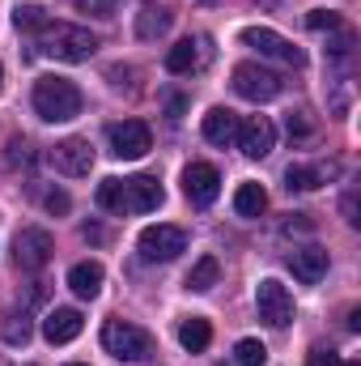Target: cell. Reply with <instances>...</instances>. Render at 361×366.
Masks as SVG:
<instances>
[{"label":"cell","mask_w":361,"mask_h":366,"mask_svg":"<svg viewBox=\"0 0 361 366\" xmlns=\"http://www.w3.org/2000/svg\"><path fill=\"white\" fill-rule=\"evenodd\" d=\"M183 192H187V200L191 204H213L217 200V192H221V175H217V167H208V162H191L187 171H183Z\"/></svg>","instance_id":"cell-12"},{"label":"cell","mask_w":361,"mask_h":366,"mask_svg":"<svg viewBox=\"0 0 361 366\" xmlns=\"http://www.w3.org/2000/svg\"><path fill=\"white\" fill-rule=\"evenodd\" d=\"M81 311H73V307H56L47 320H43V337L51 341V345H68V341H77L81 337Z\"/></svg>","instance_id":"cell-14"},{"label":"cell","mask_w":361,"mask_h":366,"mask_svg":"<svg viewBox=\"0 0 361 366\" xmlns=\"http://www.w3.org/2000/svg\"><path fill=\"white\" fill-rule=\"evenodd\" d=\"M289 137H310V119H306V111H293V115H289Z\"/></svg>","instance_id":"cell-33"},{"label":"cell","mask_w":361,"mask_h":366,"mask_svg":"<svg viewBox=\"0 0 361 366\" xmlns=\"http://www.w3.org/2000/svg\"><path fill=\"white\" fill-rule=\"evenodd\" d=\"M280 230H285V234H310L315 222H306V213H289V222H285Z\"/></svg>","instance_id":"cell-31"},{"label":"cell","mask_w":361,"mask_h":366,"mask_svg":"<svg viewBox=\"0 0 361 366\" xmlns=\"http://www.w3.org/2000/svg\"><path fill=\"white\" fill-rule=\"evenodd\" d=\"M102 264L98 260H81V264H73L68 269V290L77 294V298H98V290H102Z\"/></svg>","instance_id":"cell-18"},{"label":"cell","mask_w":361,"mask_h":366,"mask_svg":"<svg viewBox=\"0 0 361 366\" xmlns=\"http://www.w3.org/2000/svg\"><path fill=\"white\" fill-rule=\"evenodd\" d=\"M162 200H166V192H162V183L153 179V175L123 179V213H153Z\"/></svg>","instance_id":"cell-11"},{"label":"cell","mask_w":361,"mask_h":366,"mask_svg":"<svg viewBox=\"0 0 361 366\" xmlns=\"http://www.w3.org/2000/svg\"><path fill=\"white\" fill-rule=\"evenodd\" d=\"M4 162H9V167H30V162H34L30 141H17V137H13V141H9V154H4Z\"/></svg>","instance_id":"cell-29"},{"label":"cell","mask_w":361,"mask_h":366,"mask_svg":"<svg viewBox=\"0 0 361 366\" xmlns=\"http://www.w3.org/2000/svg\"><path fill=\"white\" fill-rule=\"evenodd\" d=\"M39 51L51 56V60H64V64H81L98 51V39H93L86 26H68V21H47L39 30Z\"/></svg>","instance_id":"cell-1"},{"label":"cell","mask_w":361,"mask_h":366,"mask_svg":"<svg viewBox=\"0 0 361 366\" xmlns=\"http://www.w3.org/2000/svg\"><path fill=\"white\" fill-rule=\"evenodd\" d=\"M208 341H213V328H208L204 315H191V320H183L179 324V345L187 350V354H204Z\"/></svg>","instance_id":"cell-21"},{"label":"cell","mask_w":361,"mask_h":366,"mask_svg":"<svg viewBox=\"0 0 361 366\" xmlns=\"http://www.w3.org/2000/svg\"><path fill=\"white\" fill-rule=\"evenodd\" d=\"M51 252H56V239H51L43 226H26V230L13 239V260H17V269H26V273L47 269Z\"/></svg>","instance_id":"cell-7"},{"label":"cell","mask_w":361,"mask_h":366,"mask_svg":"<svg viewBox=\"0 0 361 366\" xmlns=\"http://www.w3.org/2000/svg\"><path fill=\"white\" fill-rule=\"evenodd\" d=\"M171 21H175V13H171L166 4H145V9L136 13V34H141V39H158V34L171 30Z\"/></svg>","instance_id":"cell-20"},{"label":"cell","mask_w":361,"mask_h":366,"mask_svg":"<svg viewBox=\"0 0 361 366\" xmlns=\"http://www.w3.org/2000/svg\"><path fill=\"white\" fill-rule=\"evenodd\" d=\"M136 247H141V260L171 264V260H179L187 252V230H179V226H145Z\"/></svg>","instance_id":"cell-4"},{"label":"cell","mask_w":361,"mask_h":366,"mask_svg":"<svg viewBox=\"0 0 361 366\" xmlns=\"http://www.w3.org/2000/svg\"><path fill=\"white\" fill-rule=\"evenodd\" d=\"M102 350L119 362H145L153 354V337L128 320H106L102 324Z\"/></svg>","instance_id":"cell-3"},{"label":"cell","mask_w":361,"mask_h":366,"mask_svg":"<svg viewBox=\"0 0 361 366\" xmlns=\"http://www.w3.org/2000/svg\"><path fill=\"white\" fill-rule=\"evenodd\" d=\"M340 366H357V362H340Z\"/></svg>","instance_id":"cell-37"},{"label":"cell","mask_w":361,"mask_h":366,"mask_svg":"<svg viewBox=\"0 0 361 366\" xmlns=\"http://www.w3.org/2000/svg\"><path fill=\"white\" fill-rule=\"evenodd\" d=\"M238 149L247 154V158H268L272 145H276V128H272L268 115H247L243 124H238Z\"/></svg>","instance_id":"cell-10"},{"label":"cell","mask_w":361,"mask_h":366,"mask_svg":"<svg viewBox=\"0 0 361 366\" xmlns=\"http://www.w3.org/2000/svg\"><path fill=\"white\" fill-rule=\"evenodd\" d=\"M345 222H349V226H357L361 217H357V192H349V196H345Z\"/></svg>","instance_id":"cell-35"},{"label":"cell","mask_w":361,"mask_h":366,"mask_svg":"<svg viewBox=\"0 0 361 366\" xmlns=\"http://www.w3.org/2000/svg\"><path fill=\"white\" fill-rule=\"evenodd\" d=\"M0 337L9 341V345H26L30 337H34V328H30V320H26V311L17 315V311H9L4 320H0Z\"/></svg>","instance_id":"cell-24"},{"label":"cell","mask_w":361,"mask_h":366,"mask_svg":"<svg viewBox=\"0 0 361 366\" xmlns=\"http://www.w3.org/2000/svg\"><path fill=\"white\" fill-rule=\"evenodd\" d=\"M234 90L247 102H272L280 94V77L272 69H264V64H238L234 69Z\"/></svg>","instance_id":"cell-9"},{"label":"cell","mask_w":361,"mask_h":366,"mask_svg":"<svg viewBox=\"0 0 361 366\" xmlns=\"http://www.w3.org/2000/svg\"><path fill=\"white\" fill-rule=\"evenodd\" d=\"M93 200H98V209H106V213H123V179H102L98 192H93Z\"/></svg>","instance_id":"cell-25"},{"label":"cell","mask_w":361,"mask_h":366,"mask_svg":"<svg viewBox=\"0 0 361 366\" xmlns=\"http://www.w3.org/2000/svg\"><path fill=\"white\" fill-rule=\"evenodd\" d=\"M81 13H93V17H115V0H73Z\"/></svg>","instance_id":"cell-30"},{"label":"cell","mask_w":361,"mask_h":366,"mask_svg":"<svg viewBox=\"0 0 361 366\" xmlns=\"http://www.w3.org/2000/svg\"><path fill=\"white\" fill-rule=\"evenodd\" d=\"M68 204H73L68 192H47V209H51V213H68Z\"/></svg>","instance_id":"cell-34"},{"label":"cell","mask_w":361,"mask_h":366,"mask_svg":"<svg viewBox=\"0 0 361 366\" xmlns=\"http://www.w3.org/2000/svg\"><path fill=\"white\" fill-rule=\"evenodd\" d=\"M86 107L81 90L68 81V77H39L34 81V115L47 119V124H68L77 119Z\"/></svg>","instance_id":"cell-2"},{"label":"cell","mask_w":361,"mask_h":366,"mask_svg":"<svg viewBox=\"0 0 361 366\" xmlns=\"http://www.w3.org/2000/svg\"><path fill=\"white\" fill-rule=\"evenodd\" d=\"M340 167H289L285 171V187L289 192H315L319 183H327Z\"/></svg>","instance_id":"cell-19"},{"label":"cell","mask_w":361,"mask_h":366,"mask_svg":"<svg viewBox=\"0 0 361 366\" xmlns=\"http://www.w3.org/2000/svg\"><path fill=\"white\" fill-rule=\"evenodd\" d=\"M106 141H111V154H115V158H123V162L145 158V154L153 149V132H149V124H141V119L111 124V128H106Z\"/></svg>","instance_id":"cell-6"},{"label":"cell","mask_w":361,"mask_h":366,"mask_svg":"<svg viewBox=\"0 0 361 366\" xmlns=\"http://www.w3.org/2000/svg\"><path fill=\"white\" fill-rule=\"evenodd\" d=\"M289 269H293V277H298L302 285H315V281L327 277V252H323V247H298V252L289 256Z\"/></svg>","instance_id":"cell-15"},{"label":"cell","mask_w":361,"mask_h":366,"mask_svg":"<svg viewBox=\"0 0 361 366\" xmlns=\"http://www.w3.org/2000/svg\"><path fill=\"white\" fill-rule=\"evenodd\" d=\"M204 47H208V39H183V43H175V47L166 51V69L179 73V77L183 73H195V69L204 64V56H208Z\"/></svg>","instance_id":"cell-16"},{"label":"cell","mask_w":361,"mask_h":366,"mask_svg":"<svg viewBox=\"0 0 361 366\" xmlns=\"http://www.w3.org/2000/svg\"><path fill=\"white\" fill-rule=\"evenodd\" d=\"M238 39H243V47H255L264 60H280V64H289V69H302V64H306V51L293 47L285 34H276L268 26H247Z\"/></svg>","instance_id":"cell-5"},{"label":"cell","mask_w":361,"mask_h":366,"mask_svg":"<svg viewBox=\"0 0 361 366\" xmlns=\"http://www.w3.org/2000/svg\"><path fill=\"white\" fill-rule=\"evenodd\" d=\"M68 366H86V362H68Z\"/></svg>","instance_id":"cell-38"},{"label":"cell","mask_w":361,"mask_h":366,"mask_svg":"<svg viewBox=\"0 0 361 366\" xmlns=\"http://www.w3.org/2000/svg\"><path fill=\"white\" fill-rule=\"evenodd\" d=\"M51 162H56V171L60 175H90L93 167V145L90 141H81V137H68V141H60L56 149H51Z\"/></svg>","instance_id":"cell-13"},{"label":"cell","mask_w":361,"mask_h":366,"mask_svg":"<svg viewBox=\"0 0 361 366\" xmlns=\"http://www.w3.org/2000/svg\"><path fill=\"white\" fill-rule=\"evenodd\" d=\"M268 209V192L260 187V183H243L238 192H234V213L238 217H260Z\"/></svg>","instance_id":"cell-22"},{"label":"cell","mask_w":361,"mask_h":366,"mask_svg":"<svg viewBox=\"0 0 361 366\" xmlns=\"http://www.w3.org/2000/svg\"><path fill=\"white\" fill-rule=\"evenodd\" d=\"M238 137V115L230 111V107H213L208 115H204V141H213V145H230Z\"/></svg>","instance_id":"cell-17"},{"label":"cell","mask_w":361,"mask_h":366,"mask_svg":"<svg viewBox=\"0 0 361 366\" xmlns=\"http://www.w3.org/2000/svg\"><path fill=\"white\" fill-rule=\"evenodd\" d=\"M234 362H238V366H264V362H268V350H264V341H255V337H243V341L234 345Z\"/></svg>","instance_id":"cell-27"},{"label":"cell","mask_w":361,"mask_h":366,"mask_svg":"<svg viewBox=\"0 0 361 366\" xmlns=\"http://www.w3.org/2000/svg\"><path fill=\"white\" fill-rule=\"evenodd\" d=\"M306 366H340V358H336L332 350H323V345H315V350L306 354Z\"/></svg>","instance_id":"cell-32"},{"label":"cell","mask_w":361,"mask_h":366,"mask_svg":"<svg viewBox=\"0 0 361 366\" xmlns=\"http://www.w3.org/2000/svg\"><path fill=\"white\" fill-rule=\"evenodd\" d=\"M0 90H4V69H0Z\"/></svg>","instance_id":"cell-36"},{"label":"cell","mask_w":361,"mask_h":366,"mask_svg":"<svg viewBox=\"0 0 361 366\" xmlns=\"http://www.w3.org/2000/svg\"><path fill=\"white\" fill-rule=\"evenodd\" d=\"M47 21H51V17H47L39 4H17V9H13V26H17V30H26V34H39Z\"/></svg>","instance_id":"cell-26"},{"label":"cell","mask_w":361,"mask_h":366,"mask_svg":"<svg viewBox=\"0 0 361 366\" xmlns=\"http://www.w3.org/2000/svg\"><path fill=\"white\" fill-rule=\"evenodd\" d=\"M306 26H310V30H315V34H323V30H327V34H332V30H340V26H345V21H340V13H327V9H315V13H310V17H306Z\"/></svg>","instance_id":"cell-28"},{"label":"cell","mask_w":361,"mask_h":366,"mask_svg":"<svg viewBox=\"0 0 361 366\" xmlns=\"http://www.w3.org/2000/svg\"><path fill=\"white\" fill-rule=\"evenodd\" d=\"M217 277H221V264H217L213 256H204V260H195V269L187 273V290L204 294V290H213V285H217Z\"/></svg>","instance_id":"cell-23"},{"label":"cell","mask_w":361,"mask_h":366,"mask_svg":"<svg viewBox=\"0 0 361 366\" xmlns=\"http://www.w3.org/2000/svg\"><path fill=\"white\" fill-rule=\"evenodd\" d=\"M255 307H260V320L272 324V328L293 324V294H289L276 277H264V281H260V290H255Z\"/></svg>","instance_id":"cell-8"}]
</instances>
